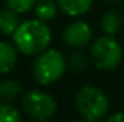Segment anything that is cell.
Here are the masks:
<instances>
[{
  "label": "cell",
  "mask_w": 124,
  "mask_h": 122,
  "mask_svg": "<svg viewBox=\"0 0 124 122\" xmlns=\"http://www.w3.org/2000/svg\"><path fill=\"white\" fill-rule=\"evenodd\" d=\"M12 40L19 53H23L26 56H36L49 47L52 33L46 22L32 19L20 22L17 29L12 34Z\"/></svg>",
  "instance_id": "1"
},
{
  "label": "cell",
  "mask_w": 124,
  "mask_h": 122,
  "mask_svg": "<svg viewBox=\"0 0 124 122\" xmlns=\"http://www.w3.org/2000/svg\"><path fill=\"white\" fill-rule=\"evenodd\" d=\"M75 106L85 121L102 119L110 111L108 96L94 85L82 86L75 95Z\"/></svg>",
  "instance_id": "2"
},
{
  "label": "cell",
  "mask_w": 124,
  "mask_h": 122,
  "mask_svg": "<svg viewBox=\"0 0 124 122\" xmlns=\"http://www.w3.org/2000/svg\"><path fill=\"white\" fill-rule=\"evenodd\" d=\"M68 68V63L62 53L56 49H46L42 53L36 55V59L33 62V78L39 85H51L59 81L65 70Z\"/></svg>",
  "instance_id": "3"
},
{
  "label": "cell",
  "mask_w": 124,
  "mask_h": 122,
  "mask_svg": "<svg viewBox=\"0 0 124 122\" xmlns=\"http://www.w3.org/2000/svg\"><path fill=\"white\" fill-rule=\"evenodd\" d=\"M91 58L95 68L101 70H113L120 65L123 59L121 45L111 34H105L93 43Z\"/></svg>",
  "instance_id": "4"
},
{
  "label": "cell",
  "mask_w": 124,
  "mask_h": 122,
  "mask_svg": "<svg viewBox=\"0 0 124 122\" xmlns=\"http://www.w3.org/2000/svg\"><path fill=\"white\" fill-rule=\"evenodd\" d=\"M22 109L26 115L36 121H48L56 112V101L52 95L39 89L26 92L22 98Z\"/></svg>",
  "instance_id": "5"
},
{
  "label": "cell",
  "mask_w": 124,
  "mask_h": 122,
  "mask_svg": "<svg viewBox=\"0 0 124 122\" xmlns=\"http://www.w3.org/2000/svg\"><path fill=\"white\" fill-rule=\"evenodd\" d=\"M93 40V29L84 20H75L66 26L63 30V42L66 46L74 49H81Z\"/></svg>",
  "instance_id": "6"
},
{
  "label": "cell",
  "mask_w": 124,
  "mask_h": 122,
  "mask_svg": "<svg viewBox=\"0 0 124 122\" xmlns=\"http://www.w3.org/2000/svg\"><path fill=\"white\" fill-rule=\"evenodd\" d=\"M17 47L15 43L0 40V75L10 73L17 63Z\"/></svg>",
  "instance_id": "7"
},
{
  "label": "cell",
  "mask_w": 124,
  "mask_h": 122,
  "mask_svg": "<svg viewBox=\"0 0 124 122\" xmlns=\"http://www.w3.org/2000/svg\"><path fill=\"white\" fill-rule=\"evenodd\" d=\"M56 3L65 14L78 17L85 14L91 9L94 0H56Z\"/></svg>",
  "instance_id": "8"
},
{
  "label": "cell",
  "mask_w": 124,
  "mask_h": 122,
  "mask_svg": "<svg viewBox=\"0 0 124 122\" xmlns=\"http://www.w3.org/2000/svg\"><path fill=\"white\" fill-rule=\"evenodd\" d=\"M19 13L15 12L13 9H10L9 6L6 9L0 10V32L3 34L12 36L15 30L17 29V26L20 25L19 22Z\"/></svg>",
  "instance_id": "9"
},
{
  "label": "cell",
  "mask_w": 124,
  "mask_h": 122,
  "mask_svg": "<svg viewBox=\"0 0 124 122\" xmlns=\"http://www.w3.org/2000/svg\"><path fill=\"white\" fill-rule=\"evenodd\" d=\"M35 14L39 20H43V22H49V20H54L58 14V3L54 1V0H38L36 4H35Z\"/></svg>",
  "instance_id": "10"
},
{
  "label": "cell",
  "mask_w": 124,
  "mask_h": 122,
  "mask_svg": "<svg viewBox=\"0 0 124 122\" xmlns=\"http://www.w3.org/2000/svg\"><path fill=\"white\" fill-rule=\"evenodd\" d=\"M121 27V17L116 12H107L101 17V29L105 34L114 36Z\"/></svg>",
  "instance_id": "11"
},
{
  "label": "cell",
  "mask_w": 124,
  "mask_h": 122,
  "mask_svg": "<svg viewBox=\"0 0 124 122\" xmlns=\"http://www.w3.org/2000/svg\"><path fill=\"white\" fill-rule=\"evenodd\" d=\"M22 91V85L15 79H6L0 82V98L4 101H15Z\"/></svg>",
  "instance_id": "12"
},
{
  "label": "cell",
  "mask_w": 124,
  "mask_h": 122,
  "mask_svg": "<svg viewBox=\"0 0 124 122\" xmlns=\"http://www.w3.org/2000/svg\"><path fill=\"white\" fill-rule=\"evenodd\" d=\"M20 112L10 103H0V122H20Z\"/></svg>",
  "instance_id": "13"
},
{
  "label": "cell",
  "mask_w": 124,
  "mask_h": 122,
  "mask_svg": "<svg viewBox=\"0 0 124 122\" xmlns=\"http://www.w3.org/2000/svg\"><path fill=\"white\" fill-rule=\"evenodd\" d=\"M4 1L10 9H13L19 14H23L28 13L32 7H35L38 0H4Z\"/></svg>",
  "instance_id": "14"
},
{
  "label": "cell",
  "mask_w": 124,
  "mask_h": 122,
  "mask_svg": "<svg viewBox=\"0 0 124 122\" xmlns=\"http://www.w3.org/2000/svg\"><path fill=\"white\" fill-rule=\"evenodd\" d=\"M68 68L72 69L74 72H82L84 69H87V58L82 55V53H72L69 58H68Z\"/></svg>",
  "instance_id": "15"
},
{
  "label": "cell",
  "mask_w": 124,
  "mask_h": 122,
  "mask_svg": "<svg viewBox=\"0 0 124 122\" xmlns=\"http://www.w3.org/2000/svg\"><path fill=\"white\" fill-rule=\"evenodd\" d=\"M107 121L110 122H124V114L123 112H116L113 115H110L107 118Z\"/></svg>",
  "instance_id": "16"
},
{
  "label": "cell",
  "mask_w": 124,
  "mask_h": 122,
  "mask_svg": "<svg viewBox=\"0 0 124 122\" xmlns=\"http://www.w3.org/2000/svg\"><path fill=\"white\" fill-rule=\"evenodd\" d=\"M108 1H117V0H108Z\"/></svg>",
  "instance_id": "17"
}]
</instances>
